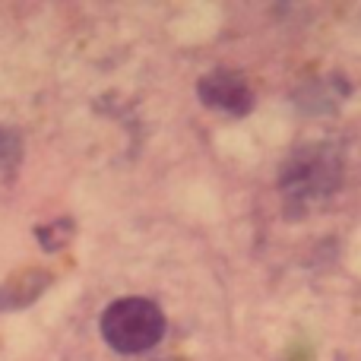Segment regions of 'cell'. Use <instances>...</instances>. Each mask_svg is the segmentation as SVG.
<instances>
[{
	"mask_svg": "<svg viewBox=\"0 0 361 361\" xmlns=\"http://www.w3.org/2000/svg\"><path fill=\"white\" fill-rule=\"evenodd\" d=\"M102 336L121 355H140L165 336V314L149 298H118L102 314Z\"/></svg>",
	"mask_w": 361,
	"mask_h": 361,
	"instance_id": "cell-1",
	"label": "cell"
},
{
	"mask_svg": "<svg viewBox=\"0 0 361 361\" xmlns=\"http://www.w3.org/2000/svg\"><path fill=\"white\" fill-rule=\"evenodd\" d=\"M200 99L212 108H225L231 114H244L254 102L247 82L238 73H225V70H216V73L203 76L200 80Z\"/></svg>",
	"mask_w": 361,
	"mask_h": 361,
	"instance_id": "cell-2",
	"label": "cell"
},
{
	"mask_svg": "<svg viewBox=\"0 0 361 361\" xmlns=\"http://www.w3.org/2000/svg\"><path fill=\"white\" fill-rule=\"evenodd\" d=\"M16 159H19L16 133H10V130H4V127H0V165H10V162H16Z\"/></svg>",
	"mask_w": 361,
	"mask_h": 361,
	"instance_id": "cell-3",
	"label": "cell"
}]
</instances>
